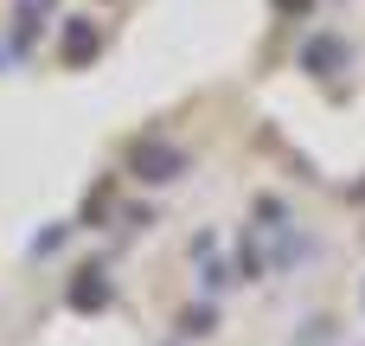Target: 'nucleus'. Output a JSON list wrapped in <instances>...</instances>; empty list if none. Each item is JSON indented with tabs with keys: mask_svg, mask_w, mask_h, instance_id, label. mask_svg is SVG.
Returning <instances> with one entry per match:
<instances>
[{
	"mask_svg": "<svg viewBox=\"0 0 365 346\" xmlns=\"http://www.w3.org/2000/svg\"><path fill=\"white\" fill-rule=\"evenodd\" d=\"M90 51H96V32H90V26H77V32H64V58H71V64H83Z\"/></svg>",
	"mask_w": 365,
	"mask_h": 346,
	"instance_id": "nucleus-2",
	"label": "nucleus"
},
{
	"mask_svg": "<svg viewBox=\"0 0 365 346\" xmlns=\"http://www.w3.org/2000/svg\"><path fill=\"white\" fill-rule=\"evenodd\" d=\"M135 167H141V180H173V173H180V154H167V148H135Z\"/></svg>",
	"mask_w": 365,
	"mask_h": 346,
	"instance_id": "nucleus-1",
	"label": "nucleus"
}]
</instances>
